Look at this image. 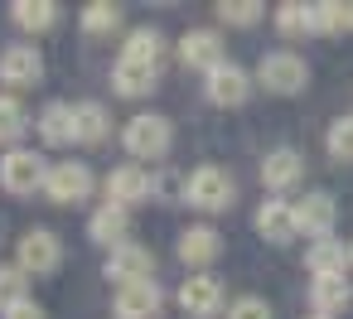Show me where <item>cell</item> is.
Returning <instances> with one entry per match:
<instances>
[{
  "label": "cell",
  "mask_w": 353,
  "mask_h": 319,
  "mask_svg": "<svg viewBox=\"0 0 353 319\" xmlns=\"http://www.w3.org/2000/svg\"><path fill=\"white\" fill-rule=\"evenodd\" d=\"M121 145H126L131 160H165V155L174 150V126H170V116H160V112H141V116L126 121Z\"/></svg>",
  "instance_id": "1"
},
{
  "label": "cell",
  "mask_w": 353,
  "mask_h": 319,
  "mask_svg": "<svg viewBox=\"0 0 353 319\" xmlns=\"http://www.w3.org/2000/svg\"><path fill=\"white\" fill-rule=\"evenodd\" d=\"M252 78H256V88H266L276 97H295L310 83V63L300 54H290V49H271V54H261V63H256Z\"/></svg>",
  "instance_id": "2"
},
{
  "label": "cell",
  "mask_w": 353,
  "mask_h": 319,
  "mask_svg": "<svg viewBox=\"0 0 353 319\" xmlns=\"http://www.w3.org/2000/svg\"><path fill=\"white\" fill-rule=\"evenodd\" d=\"M232 198H237V184H232V174L218 169V165H199V169L184 179V203L199 208V213H223V208H232Z\"/></svg>",
  "instance_id": "3"
},
{
  "label": "cell",
  "mask_w": 353,
  "mask_h": 319,
  "mask_svg": "<svg viewBox=\"0 0 353 319\" xmlns=\"http://www.w3.org/2000/svg\"><path fill=\"white\" fill-rule=\"evenodd\" d=\"M44 179H49V165H44L39 150H20V145L6 150V160H0V189H6V194L30 198V194L44 189Z\"/></svg>",
  "instance_id": "4"
},
{
  "label": "cell",
  "mask_w": 353,
  "mask_h": 319,
  "mask_svg": "<svg viewBox=\"0 0 353 319\" xmlns=\"http://www.w3.org/2000/svg\"><path fill=\"white\" fill-rule=\"evenodd\" d=\"M102 189H107V203H117V208L131 213L136 203H150L160 194V174H150L145 165H117Z\"/></svg>",
  "instance_id": "5"
},
{
  "label": "cell",
  "mask_w": 353,
  "mask_h": 319,
  "mask_svg": "<svg viewBox=\"0 0 353 319\" xmlns=\"http://www.w3.org/2000/svg\"><path fill=\"white\" fill-rule=\"evenodd\" d=\"M15 266H20L25 276H54V271L63 266V242H59V232H54V227H30V232L20 237V247H15Z\"/></svg>",
  "instance_id": "6"
},
{
  "label": "cell",
  "mask_w": 353,
  "mask_h": 319,
  "mask_svg": "<svg viewBox=\"0 0 353 319\" xmlns=\"http://www.w3.org/2000/svg\"><path fill=\"white\" fill-rule=\"evenodd\" d=\"M92 189H97V179H92V169L83 160L49 165V179H44V198L49 203H83V198H92Z\"/></svg>",
  "instance_id": "7"
},
{
  "label": "cell",
  "mask_w": 353,
  "mask_h": 319,
  "mask_svg": "<svg viewBox=\"0 0 353 319\" xmlns=\"http://www.w3.org/2000/svg\"><path fill=\"white\" fill-rule=\"evenodd\" d=\"M252 88H256V78L242 68V63H218L208 78H203V92H208V102L213 107H242L247 97H252Z\"/></svg>",
  "instance_id": "8"
},
{
  "label": "cell",
  "mask_w": 353,
  "mask_h": 319,
  "mask_svg": "<svg viewBox=\"0 0 353 319\" xmlns=\"http://www.w3.org/2000/svg\"><path fill=\"white\" fill-rule=\"evenodd\" d=\"M179 309H184L189 319H213V314L223 309V280L208 276V271L184 276V285H179Z\"/></svg>",
  "instance_id": "9"
},
{
  "label": "cell",
  "mask_w": 353,
  "mask_h": 319,
  "mask_svg": "<svg viewBox=\"0 0 353 319\" xmlns=\"http://www.w3.org/2000/svg\"><path fill=\"white\" fill-rule=\"evenodd\" d=\"M107 280L117 285H136V280H155V251L141 242H126L107 256Z\"/></svg>",
  "instance_id": "10"
},
{
  "label": "cell",
  "mask_w": 353,
  "mask_h": 319,
  "mask_svg": "<svg viewBox=\"0 0 353 319\" xmlns=\"http://www.w3.org/2000/svg\"><path fill=\"white\" fill-rule=\"evenodd\" d=\"M39 78H44V54L34 44H6V49H0V83L34 88Z\"/></svg>",
  "instance_id": "11"
},
{
  "label": "cell",
  "mask_w": 353,
  "mask_h": 319,
  "mask_svg": "<svg viewBox=\"0 0 353 319\" xmlns=\"http://www.w3.org/2000/svg\"><path fill=\"white\" fill-rule=\"evenodd\" d=\"M117 319H155L165 309V290L160 280H136V285H117V300H112Z\"/></svg>",
  "instance_id": "12"
},
{
  "label": "cell",
  "mask_w": 353,
  "mask_h": 319,
  "mask_svg": "<svg viewBox=\"0 0 353 319\" xmlns=\"http://www.w3.org/2000/svg\"><path fill=\"white\" fill-rule=\"evenodd\" d=\"M179 63L208 78L218 63H228V59H223V34H218V30H189V34L179 39Z\"/></svg>",
  "instance_id": "13"
},
{
  "label": "cell",
  "mask_w": 353,
  "mask_h": 319,
  "mask_svg": "<svg viewBox=\"0 0 353 319\" xmlns=\"http://www.w3.org/2000/svg\"><path fill=\"white\" fill-rule=\"evenodd\" d=\"M334 218H339V203L324 194V189H310L300 203H295V223H300V232L305 237H334Z\"/></svg>",
  "instance_id": "14"
},
{
  "label": "cell",
  "mask_w": 353,
  "mask_h": 319,
  "mask_svg": "<svg viewBox=\"0 0 353 319\" xmlns=\"http://www.w3.org/2000/svg\"><path fill=\"white\" fill-rule=\"evenodd\" d=\"M256 232L271 242V247H285V242H295L300 237V223H295V203H285V198H266L261 208H256Z\"/></svg>",
  "instance_id": "15"
},
{
  "label": "cell",
  "mask_w": 353,
  "mask_h": 319,
  "mask_svg": "<svg viewBox=\"0 0 353 319\" xmlns=\"http://www.w3.org/2000/svg\"><path fill=\"white\" fill-rule=\"evenodd\" d=\"M223 256V237H218V227H208V223H194V227H184L179 232V261L184 266H213Z\"/></svg>",
  "instance_id": "16"
},
{
  "label": "cell",
  "mask_w": 353,
  "mask_h": 319,
  "mask_svg": "<svg viewBox=\"0 0 353 319\" xmlns=\"http://www.w3.org/2000/svg\"><path fill=\"white\" fill-rule=\"evenodd\" d=\"M88 237L97 242V247H126L131 242V213L126 208H117V203H102L92 218H88Z\"/></svg>",
  "instance_id": "17"
},
{
  "label": "cell",
  "mask_w": 353,
  "mask_h": 319,
  "mask_svg": "<svg viewBox=\"0 0 353 319\" xmlns=\"http://www.w3.org/2000/svg\"><path fill=\"white\" fill-rule=\"evenodd\" d=\"M160 83V63H141V59H117L112 68V88L117 97H145Z\"/></svg>",
  "instance_id": "18"
},
{
  "label": "cell",
  "mask_w": 353,
  "mask_h": 319,
  "mask_svg": "<svg viewBox=\"0 0 353 319\" xmlns=\"http://www.w3.org/2000/svg\"><path fill=\"white\" fill-rule=\"evenodd\" d=\"M300 179H305V160H300L290 145H281V150H271V155L261 160V184H266V189L285 194V189H295Z\"/></svg>",
  "instance_id": "19"
},
{
  "label": "cell",
  "mask_w": 353,
  "mask_h": 319,
  "mask_svg": "<svg viewBox=\"0 0 353 319\" xmlns=\"http://www.w3.org/2000/svg\"><path fill=\"white\" fill-rule=\"evenodd\" d=\"M310 305H314V314H324V319L343 314V309L353 305L348 276H314V280H310Z\"/></svg>",
  "instance_id": "20"
},
{
  "label": "cell",
  "mask_w": 353,
  "mask_h": 319,
  "mask_svg": "<svg viewBox=\"0 0 353 319\" xmlns=\"http://www.w3.org/2000/svg\"><path fill=\"white\" fill-rule=\"evenodd\" d=\"M107 131H112V116H107L102 102H78L73 107V141L78 145H97V141H107Z\"/></svg>",
  "instance_id": "21"
},
{
  "label": "cell",
  "mask_w": 353,
  "mask_h": 319,
  "mask_svg": "<svg viewBox=\"0 0 353 319\" xmlns=\"http://www.w3.org/2000/svg\"><path fill=\"white\" fill-rule=\"evenodd\" d=\"M305 266H310V276H343L348 271V247L339 237H319V242H310Z\"/></svg>",
  "instance_id": "22"
},
{
  "label": "cell",
  "mask_w": 353,
  "mask_h": 319,
  "mask_svg": "<svg viewBox=\"0 0 353 319\" xmlns=\"http://www.w3.org/2000/svg\"><path fill=\"white\" fill-rule=\"evenodd\" d=\"M10 20H15L25 34H44V30L59 25V6H54V0H15V6H10Z\"/></svg>",
  "instance_id": "23"
},
{
  "label": "cell",
  "mask_w": 353,
  "mask_h": 319,
  "mask_svg": "<svg viewBox=\"0 0 353 319\" xmlns=\"http://www.w3.org/2000/svg\"><path fill=\"white\" fill-rule=\"evenodd\" d=\"M34 126H39L44 145H73V107L68 102H49Z\"/></svg>",
  "instance_id": "24"
},
{
  "label": "cell",
  "mask_w": 353,
  "mask_h": 319,
  "mask_svg": "<svg viewBox=\"0 0 353 319\" xmlns=\"http://www.w3.org/2000/svg\"><path fill=\"white\" fill-rule=\"evenodd\" d=\"M121 59H141V63H165V34L160 30H131L121 44Z\"/></svg>",
  "instance_id": "25"
},
{
  "label": "cell",
  "mask_w": 353,
  "mask_h": 319,
  "mask_svg": "<svg viewBox=\"0 0 353 319\" xmlns=\"http://www.w3.org/2000/svg\"><path fill=\"white\" fill-rule=\"evenodd\" d=\"M30 131V112H25V102L20 97H10V92H0V145H10L15 150V141Z\"/></svg>",
  "instance_id": "26"
},
{
  "label": "cell",
  "mask_w": 353,
  "mask_h": 319,
  "mask_svg": "<svg viewBox=\"0 0 353 319\" xmlns=\"http://www.w3.org/2000/svg\"><path fill=\"white\" fill-rule=\"evenodd\" d=\"M276 30L285 34V39H305V34H314V15H310V6H276Z\"/></svg>",
  "instance_id": "27"
},
{
  "label": "cell",
  "mask_w": 353,
  "mask_h": 319,
  "mask_svg": "<svg viewBox=\"0 0 353 319\" xmlns=\"http://www.w3.org/2000/svg\"><path fill=\"white\" fill-rule=\"evenodd\" d=\"M30 300V276L20 266H0V314Z\"/></svg>",
  "instance_id": "28"
},
{
  "label": "cell",
  "mask_w": 353,
  "mask_h": 319,
  "mask_svg": "<svg viewBox=\"0 0 353 319\" xmlns=\"http://www.w3.org/2000/svg\"><path fill=\"white\" fill-rule=\"evenodd\" d=\"M324 150H329V160H339V165H353V112H348V116H339V121L329 126V136H324Z\"/></svg>",
  "instance_id": "29"
},
{
  "label": "cell",
  "mask_w": 353,
  "mask_h": 319,
  "mask_svg": "<svg viewBox=\"0 0 353 319\" xmlns=\"http://www.w3.org/2000/svg\"><path fill=\"white\" fill-rule=\"evenodd\" d=\"M83 30H88V34H117V30H121V6L92 0V6L83 10Z\"/></svg>",
  "instance_id": "30"
},
{
  "label": "cell",
  "mask_w": 353,
  "mask_h": 319,
  "mask_svg": "<svg viewBox=\"0 0 353 319\" xmlns=\"http://www.w3.org/2000/svg\"><path fill=\"white\" fill-rule=\"evenodd\" d=\"M314 15V34H343L348 30V6H339V0H319V6H310Z\"/></svg>",
  "instance_id": "31"
},
{
  "label": "cell",
  "mask_w": 353,
  "mask_h": 319,
  "mask_svg": "<svg viewBox=\"0 0 353 319\" xmlns=\"http://www.w3.org/2000/svg\"><path fill=\"white\" fill-rule=\"evenodd\" d=\"M261 15H266V10L256 6V0H223V6H218V20L232 25V30H252Z\"/></svg>",
  "instance_id": "32"
},
{
  "label": "cell",
  "mask_w": 353,
  "mask_h": 319,
  "mask_svg": "<svg viewBox=\"0 0 353 319\" xmlns=\"http://www.w3.org/2000/svg\"><path fill=\"white\" fill-rule=\"evenodd\" d=\"M228 319H276V314H271V305L261 295H237L228 305Z\"/></svg>",
  "instance_id": "33"
},
{
  "label": "cell",
  "mask_w": 353,
  "mask_h": 319,
  "mask_svg": "<svg viewBox=\"0 0 353 319\" xmlns=\"http://www.w3.org/2000/svg\"><path fill=\"white\" fill-rule=\"evenodd\" d=\"M6 319H49L34 300H25V305H15V309H6Z\"/></svg>",
  "instance_id": "34"
},
{
  "label": "cell",
  "mask_w": 353,
  "mask_h": 319,
  "mask_svg": "<svg viewBox=\"0 0 353 319\" xmlns=\"http://www.w3.org/2000/svg\"><path fill=\"white\" fill-rule=\"evenodd\" d=\"M348 30H353V6H348Z\"/></svg>",
  "instance_id": "35"
},
{
  "label": "cell",
  "mask_w": 353,
  "mask_h": 319,
  "mask_svg": "<svg viewBox=\"0 0 353 319\" xmlns=\"http://www.w3.org/2000/svg\"><path fill=\"white\" fill-rule=\"evenodd\" d=\"M348 266H353V242H348Z\"/></svg>",
  "instance_id": "36"
},
{
  "label": "cell",
  "mask_w": 353,
  "mask_h": 319,
  "mask_svg": "<svg viewBox=\"0 0 353 319\" xmlns=\"http://www.w3.org/2000/svg\"><path fill=\"white\" fill-rule=\"evenodd\" d=\"M314 319H324V314H314Z\"/></svg>",
  "instance_id": "37"
}]
</instances>
